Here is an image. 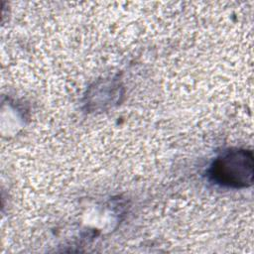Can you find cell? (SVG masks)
<instances>
[{"label":"cell","instance_id":"cell-1","mask_svg":"<svg viewBox=\"0 0 254 254\" xmlns=\"http://www.w3.org/2000/svg\"><path fill=\"white\" fill-rule=\"evenodd\" d=\"M253 154L250 150L225 151L212 163L208 174L218 185L228 188H246L253 181Z\"/></svg>","mask_w":254,"mask_h":254}]
</instances>
